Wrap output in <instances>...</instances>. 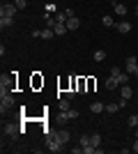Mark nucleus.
Listing matches in <instances>:
<instances>
[{"label":"nucleus","instance_id":"f257e3e1","mask_svg":"<svg viewBox=\"0 0 138 154\" xmlns=\"http://www.w3.org/2000/svg\"><path fill=\"white\" fill-rule=\"evenodd\" d=\"M46 147H48V152H62V143L51 131H46Z\"/></svg>","mask_w":138,"mask_h":154},{"label":"nucleus","instance_id":"f03ea898","mask_svg":"<svg viewBox=\"0 0 138 154\" xmlns=\"http://www.w3.org/2000/svg\"><path fill=\"white\" fill-rule=\"evenodd\" d=\"M16 106V99L12 97V92H0V110L14 108Z\"/></svg>","mask_w":138,"mask_h":154},{"label":"nucleus","instance_id":"7ed1b4c3","mask_svg":"<svg viewBox=\"0 0 138 154\" xmlns=\"http://www.w3.org/2000/svg\"><path fill=\"white\" fill-rule=\"evenodd\" d=\"M16 12H19V7L14 5V2H2V7H0V16H9V19H14Z\"/></svg>","mask_w":138,"mask_h":154},{"label":"nucleus","instance_id":"20e7f679","mask_svg":"<svg viewBox=\"0 0 138 154\" xmlns=\"http://www.w3.org/2000/svg\"><path fill=\"white\" fill-rule=\"evenodd\" d=\"M51 134L55 136V138H58V140L62 143V145H67V143L72 140V134H69V131H67V129H62V127H60V129H53Z\"/></svg>","mask_w":138,"mask_h":154},{"label":"nucleus","instance_id":"39448f33","mask_svg":"<svg viewBox=\"0 0 138 154\" xmlns=\"http://www.w3.org/2000/svg\"><path fill=\"white\" fill-rule=\"evenodd\" d=\"M138 67V60H136V55H129V58L124 60V71L127 74H133V69Z\"/></svg>","mask_w":138,"mask_h":154},{"label":"nucleus","instance_id":"423d86ee","mask_svg":"<svg viewBox=\"0 0 138 154\" xmlns=\"http://www.w3.org/2000/svg\"><path fill=\"white\" fill-rule=\"evenodd\" d=\"M21 131H23V129H19L16 124H5V134L9 136V138H16V136H19Z\"/></svg>","mask_w":138,"mask_h":154},{"label":"nucleus","instance_id":"0eeeda50","mask_svg":"<svg viewBox=\"0 0 138 154\" xmlns=\"http://www.w3.org/2000/svg\"><path fill=\"white\" fill-rule=\"evenodd\" d=\"M53 32H55V37H65L67 32V23H55V28H53Z\"/></svg>","mask_w":138,"mask_h":154},{"label":"nucleus","instance_id":"6e6552de","mask_svg":"<svg viewBox=\"0 0 138 154\" xmlns=\"http://www.w3.org/2000/svg\"><path fill=\"white\" fill-rule=\"evenodd\" d=\"M90 110L94 113V115H99V113H104V110H106V103H101V101H92V103H90Z\"/></svg>","mask_w":138,"mask_h":154},{"label":"nucleus","instance_id":"1a4fd4ad","mask_svg":"<svg viewBox=\"0 0 138 154\" xmlns=\"http://www.w3.org/2000/svg\"><path fill=\"white\" fill-rule=\"evenodd\" d=\"M104 85H106V90H118V88H120V83H118V78H115V76H108Z\"/></svg>","mask_w":138,"mask_h":154},{"label":"nucleus","instance_id":"9d476101","mask_svg":"<svg viewBox=\"0 0 138 154\" xmlns=\"http://www.w3.org/2000/svg\"><path fill=\"white\" fill-rule=\"evenodd\" d=\"M81 26V19H76V16H72V19H67V30L72 32V30H78Z\"/></svg>","mask_w":138,"mask_h":154},{"label":"nucleus","instance_id":"9b49d317","mask_svg":"<svg viewBox=\"0 0 138 154\" xmlns=\"http://www.w3.org/2000/svg\"><path fill=\"white\" fill-rule=\"evenodd\" d=\"M113 9H115V14H118V16H124V14H127V5L115 2V0H113Z\"/></svg>","mask_w":138,"mask_h":154},{"label":"nucleus","instance_id":"f8f14e48","mask_svg":"<svg viewBox=\"0 0 138 154\" xmlns=\"http://www.w3.org/2000/svg\"><path fill=\"white\" fill-rule=\"evenodd\" d=\"M120 94L124 97V99H131V97H133V90L129 88V83H127V85H120Z\"/></svg>","mask_w":138,"mask_h":154},{"label":"nucleus","instance_id":"ddd939ff","mask_svg":"<svg viewBox=\"0 0 138 154\" xmlns=\"http://www.w3.org/2000/svg\"><path fill=\"white\" fill-rule=\"evenodd\" d=\"M118 32H122V35L131 32V23H129V21H120L118 23Z\"/></svg>","mask_w":138,"mask_h":154},{"label":"nucleus","instance_id":"4468645a","mask_svg":"<svg viewBox=\"0 0 138 154\" xmlns=\"http://www.w3.org/2000/svg\"><path fill=\"white\" fill-rule=\"evenodd\" d=\"M55 37V32H53V28H44V30L39 32V39H53Z\"/></svg>","mask_w":138,"mask_h":154},{"label":"nucleus","instance_id":"2eb2a0df","mask_svg":"<svg viewBox=\"0 0 138 154\" xmlns=\"http://www.w3.org/2000/svg\"><path fill=\"white\" fill-rule=\"evenodd\" d=\"M58 103H60V110H69V108H72V103H69V97H62V99L58 97Z\"/></svg>","mask_w":138,"mask_h":154},{"label":"nucleus","instance_id":"dca6fc26","mask_svg":"<svg viewBox=\"0 0 138 154\" xmlns=\"http://www.w3.org/2000/svg\"><path fill=\"white\" fill-rule=\"evenodd\" d=\"M14 26V19H9V16H0V28L5 30V28H12Z\"/></svg>","mask_w":138,"mask_h":154},{"label":"nucleus","instance_id":"f3484780","mask_svg":"<svg viewBox=\"0 0 138 154\" xmlns=\"http://www.w3.org/2000/svg\"><path fill=\"white\" fill-rule=\"evenodd\" d=\"M78 145H81V147H87V145H90V134H81Z\"/></svg>","mask_w":138,"mask_h":154},{"label":"nucleus","instance_id":"a211bd4d","mask_svg":"<svg viewBox=\"0 0 138 154\" xmlns=\"http://www.w3.org/2000/svg\"><path fill=\"white\" fill-rule=\"evenodd\" d=\"M92 58H94V62H104V60H106V51H101V48H99V51H94V55H92Z\"/></svg>","mask_w":138,"mask_h":154},{"label":"nucleus","instance_id":"6ab92c4d","mask_svg":"<svg viewBox=\"0 0 138 154\" xmlns=\"http://www.w3.org/2000/svg\"><path fill=\"white\" fill-rule=\"evenodd\" d=\"M90 145L99 147V145H101V136H99V134H90Z\"/></svg>","mask_w":138,"mask_h":154},{"label":"nucleus","instance_id":"aec40b11","mask_svg":"<svg viewBox=\"0 0 138 154\" xmlns=\"http://www.w3.org/2000/svg\"><path fill=\"white\" fill-rule=\"evenodd\" d=\"M118 110H120V103H106V113H113V115H115Z\"/></svg>","mask_w":138,"mask_h":154},{"label":"nucleus","instance_id":"412c9836","mask_svg":"<svg viewBox=\"0 0 138 154\" xmlns=\"http://www.w3.org/2000/svg\"><path fill=\"white\" fill-rule=\"evenodd\" d=\"M44 19H46V28H55V23H58V21H55V16H51V14H46Z\"/></svg>","mask_w":138,"mask_h":154},{"label":"nucleus","instance_id":"4be33fe9","mask_svg":"<svg viewBox=\"0 0 138 154\" xmlns=\"http://www.w3.org/2000/svg\"><path fill=\"white\" fill-rule=\"evenodd\" d=\"M101 23H104L106 28H113V26H115V21H113V16H101Z\"/></svg>","mask_w":138,"mask_h":154},{"label":"nucleus","instance_id":"5701e85b","mask_svg":"<svg viewBox=\"0 0 138 154\" xmlns=\"http://www.w3.org/2000/svg\"><path fill=\"white\" fill-rule=\"evenodd\" d=\"M127 122H129V127H131V129H136V127H138V115H129V120H127Z\"/></svg>","mask_w":138,"mask_h":154},{"label":"nucleus","instance_id":"b1692460","mask_svg":"<svg viewBox=\"0 0 138 154\" xmlns=\"http://www.w3.org/2000/svg\"><path fill=\"white\" fill-rule=\"evenodd\" d=\"M67 19H69V16H67L65 12H60L58 16H55V21H58V23H67Z\"/></svg>","mask_w":138,"mask_h":154},{"label":"nucleus","instance_id":"393cba45","mask_svg":"<svg viewBox=\"0 0 138 154\" xmlns=\"http://www.w3.org/2000/svg\"><path fill=\"white\" fill-rule=\"evenodd\" d=\"M14 5L19 7V9H26V7H28V0H14Z\"/></svg>","mask_w":138,"mask_h":154},{"label":"nucleus","instance_id":"a878e982","mask_svg":"<svg viewBox=\"0 0 138 154\" xmlns=\"http://www.w3.org/2000/svg\"><path fill=\"white\" fill-rule=\"evenodd\" d=\"M67 115H69V120H78V110H67Z\"/></svg>","mask_w":138,"mask_h":154},{"label":"nucleus","instance_id":"bb28decb","mask_svg":"<svg viewBox=\"0 0 138 154\" xmlns=\"http://www.w3.org/2000/svg\"><path fill=\"white\" fill-rule=\"evenodd\" d=\"M133 152H138V138H136V143H133Z\"/></svg>","mask_w":138,"mask_h":154},{"label":"nucleus","instance_id":"cd10ccee","mask_svg":"<svg viewBox=\"0 0 138 154\" xmlns=\"http://www.w3.org/2000/svg\"><path fill=\"white\" fill-rule=\"evenodd\" d=\"M133 76H138V67H136V69H133Z\"/></svg>","mask_w":138,"mask_h":154},{"label":"nucleus","instance_id":"c85d7f7f","mask_svg":"<svg viewBox=\"0 0 138 154\" xmlns=\"http://www.w3.org/2000/svg\"><path fill=\"white\" fill-rule=\"evenodd\" d=\"M136 16H138V5H136Z\"/></svg>","mask_w":138,"mask_h":154}]
</instances>
